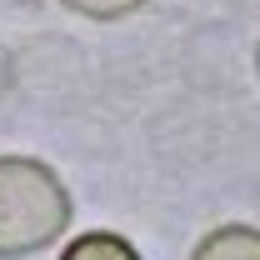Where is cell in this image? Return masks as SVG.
Masks as SVG:
<instances>
[{
    "label": "cell",
    "instance_id": "obj_1",
    "mask_svg": "<svg viewBox=\"0 0 260 260\" xmlns=\"http://www.w3.org/2000/svg\"><path fill=\"white\" fill-rule=\"evenodd\" d=\"M70 225V190L45 160L0 155V260H20L60 240Z\"/></svg>",
    "mask_w": 260,
    "mask_h": 260
},
{
    "label": "cell",
    "instance_id": "obj_2",
    "mask_svg": "<svg viewBox=\"0 0 260 260\" xmlns=\"http://www.w3.org/2000/svg\"><path fill=\"white\" fill-rule=\"evenodd\" d=\"M190 260H260V230L255 225H220L195 245Z\"/></svg>",
    "mask_w": 260,
    "mask_h": 260
},
{
    "label": "cell",
    "instance_id": "obj_3",
    "mask_svg": "<svg viewBox=\"0 0 260 260\" xmlns=\"http://www.w3.org/2000/svg\"><path fill=\"white\" fill-rule=\"evenodd\" d=\"M60 260H140V250L125 235H115V230H90V235L70 240Z\"/></svg>",
    "mask_w": 260,
    "mask_h": 260
},
{
    "label": "cell",
    "instance_id": "obj_4",
    "mask_svg": "<svg viewBox=\"0 0 260 260\" xmlns=\"http://www.w3.org/2000/svg\"><path fill=\"white\" fill-rule=\"evenodd\" d=\"M60 5L75 10V15H85V20H125V15H135L150 0H60Z\"/></svg>",
    "mask_w": 260,
    "mask_h": 260
},
{
    "label": "cell",
    "instance_id": "obj_5",
    "mask_svg": "<svg viewBox=\"0 0 260 260\" xmlns=\"http://www.w3.org/2000/svg\"><path fill=\"white\" fill-rule=\"evenodd\" d=\"M255 65H260V50H255Z\"/></svg>",
    "mask_w": 260,
    "mask_h": 260
}]
</instances>
